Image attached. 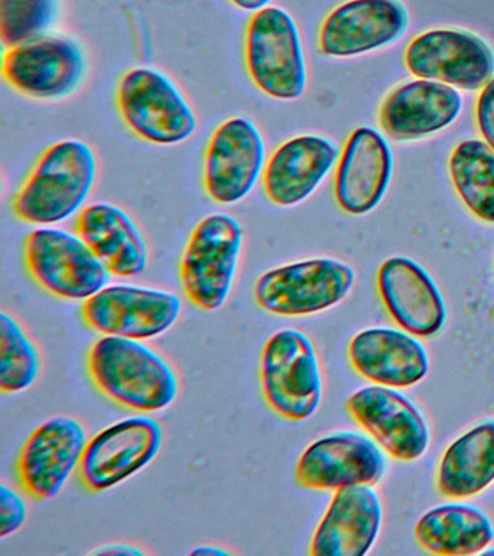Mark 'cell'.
<instances>
[{
    "instance_id": "cell-1",
    "label": "cell",
    "mask_w": 494,
    "mask_h": 556,
    "mask_svg": "<svg viewBox=\"0 0 494 556\" xmlns=\"http://www.w3.org/2000/svg\"><path fill=\"white\" fill-rule=\"evenodd\" d=\"M88 372L106 399L138 413L162 412L179 394L175 369L136 339H99L89 351Z\"/></svg>"
},
{
    "instance_id": "cell-2",
    "label": "cell",
    "mask_w": 494,
    "mask_h": 556,
    "mask_svg": "<svg viewBox=\"0 0 494 556\" xmlns=\"http://www.w3.org/2000/svg\"><path fill=\"white\" fill-rule=\"evenodd\" d=\"M97 176L92 150L77 139L47 148L12 199V212L29 225H53L75 215Z\"/></svg>"
},
{
    "instance_id": "cell-3",
    "label": "cell",
    "mask_w": 494,
    "mask_h": 556,
    "mask_svg": "<svg viewBox=\"0 0 494 556\" xmlns=\"http://www.w3.org/2000/svg\"><path fill=\"white\" fill-rule=\"evenodd\" d=\"M244 61L251 81L268 98L289 102L305 93L301 35L284 9L267 7L254 12L245 28Z\"/></svg>"
},
{
    "instance_id": "cell-4",
    "label": "cell",
    "mask_w": 494,
    "mask_h": 556,
    "mask_svg": "<svg viewBox=\"0 0 494 556\" xmlns=\"http://www.w3.org/2000/svg\"><path fill=\"white\" fill-rule=\"evenodd\" d=\"M244 242L241 225L216 213L197 225L186 243L179 276L189 302L203 312L227 303Z\"/></svg>"
},
{
    "instance_id": "cell-5",
    "label": "cell",
    "mask_w": 494,
    "mask_h": 556,
    "mask_svg": "<svg viewBox=\"0 0 494 556\" xmlns=\"http://www.w3.org/2000/svg\"><path fill=\"white\" fill-rule=\"evenodd\" d=\"M259 380L268 407L286 420L309 419L322 402L318 355L301 330H279L268 339L259 364Z\"/></svg>"
},
{
    "instance_id": "cell-6",
    "label": "cell",
    "mask_w": 494,
    "mask_h": 556,
    "mask_svg": "<svg viewBox=\"0 0 494 556\" xmlns=\"http://www.w3.org/2000/svg\"><path fill=\"white\" fill-rule=\"evenodd\" d=\"M29 276L47 293L85 302L110 285L112 274L79 235L58 228H38L24 242Z\"/></svg>"
},
{
    "instance_id": "cell-7",
    "label": "cell",
    "mask_w": 494,
    "mask_h": 556,
    "mask_svg": "<svg viewBox=\"0 0 494 556\" xmlns=\"http://www.w3.org/2000/svg\"><path fill=\"white\" fill-rule=\"evenodd\" d=\"M354 282V269L342 261H297L259 276L254 299L271 315L309 316L340 304L353 290Z\"/></svg>"
},
{
    "instance_id": "cell-8",
    "label": "cell",
    "mask_w": 494,
    "mask_h": 556,
    "mask_svg": "<svg viewBox=\"0 0 494 556\" xmlns=\"http://www.w3.org/2000/svg\"><path fill=\"white\" fill-rule=\"evenodd\" d=\"M116 108L125 125L142 141L176 146L197 130V116L170 78L154 68H132L116 89Z\"/></svg>"
},
{
    "instance_id": "cell-9",
    "label": "cell",
    "mask_w": 494,
    "mask_h": 556,
    "mask_svg": "<svg viewBox=\"0 0 494 556\" xmlns=\"http://www.w3.org/2000/svg\"><path fill=\"white\" fill-rule=\"evenodd\" d=\"M180 313L179 295L129 285L107 286L81 304V319L93 332L136 341L166 333Z\"/></svg>"
},
{
    "instance_id": "cell-10",
    "label": "cell",
    "mask_w": 494,
    "mask_h": 556,
    "mask_svg": "<svg viewBox=\"0 0 494 556\" xmlns=\"http://www.w3.org/2000/svg\"><path fill=\"white\" fill-rule=\"evenodd\" d=\"M163 445L157 420L138 416L107 426L86 443L79 465L85 489L102 493L142 471Z\"/></svg>"
},
{
    "instance_id": "cell-11",
    "label": "cell",
    "mask_w": 494,
    "mask_h": 556,
    "mask_svg": "<svg viewBox=\"0 0 494 556\" xmlns=\"http://www.w3.org/2000/svg\"><path fill=\"white\" fill-rule=\"evenodd\" d=\"M405 65L411 76L477 91L494 77V52L468 30L432 29L411 39Z\"/></svg>"
},
{
    "instance_id": "cell-12",
    "label": "cell",
    "mask_w": 494,
    "mask_h": 556,
    "mask_svg": "<svg viewBox=\"0 0 494 556\" xmlns=\"http://www.w3.org/2000/svg\"><path fill=\"white\" fill-rule=\"evenodd\" d=\"M345 408L393 459L414 463L431 445V429L422 412L398 389L363 387L346 400Z\"/></svg>"
},
{
    "instance_id": "cell-13",
    "label": "cell",
    "mask_w": 494,
    "mask_h": 556,
    "mask_svg": "<svg viewBox=\"0 0 494 556\" xmlns=\"http://www.w3.org/2000/svg\"><path fill=\"white\" fill-rule=\"evenodd\" d=\"M388 460L379 443L358 432H338L319 438L303 452L296 465V482L303 489L337 491L351 485H377Z\"/></svg>"
},
{
    "instance_id": "cell-14",
    "label": "cell",
    "mask_w": 494,
    "mask_h": 556,
    "mask_svg": "<svg viewBox=\"0 0 494 556\" xmlns=\"http://www.w3.org/2000/svg\"><path fill=\"white\" fill-rule=\"evenodd\" d=\"M85 72L84 51L68 38L40 37L3 52V78L31 99L67 98L80 86Z\"/></svg>"
},
{
    "instance_id": "cell-15",
    "label": "cell",
    "mask_w": 494,
    "mask_h": 556,
    "mask_svg": "<svg viewBox=\"0 0 494 556\" xmlns=\"http://www.w3.org/2000/svg\"><path fill=\"white\" fill-rule=\"evenodd\" d=\"M266 163V146L246 117L225 121L212 134L203 160V187L219 204L244 200L257 185Z\"/></svg>"
},
{
    "instance_id": "cell-16",
    "label": "cell",
    "mask_w": 494,
    "mask_h": 556,
    "mask_svg": "<svg viewBox=\"0 0 494 556\" xmlns=\"http://www.w3.org/2000/svg\"><path fill=\"white\" fill-rule=\"evenodd\" d=\"M409 13L401 0H346L319 28L324 55L349 59L392 46L406 34Z\"/></svg>"
},
{
    "instance_id": "cell-17",
    "label": "cell",
    "mask_w": 494,
    "mask_h": 556,
    "mask_svg": "<svg viewBox=\"0 0 494 556\" xmlns=\"http://www.w3.org/2000/svg\"><path fill=\"white\" fill-rule=\"evenodd\" d=\"M86 443L84 426L73 417L58 416L38 426L16 460L21 489L40 502L54 498L79 468Z\"/></svg>"
},
{
    "instance_id": "cell-18",
    "label": "cell",
    "mask_w": 494,
    "mask_h": 556,
    "mask_svg": "<svg viewBox=\"0 0 494 556\" xmlns=\"http://www.w3.org/2000/svg\"><path fill=\"white\" fill-rule=\"evenodd\" d=\"M377 291L390 319L416 338L429 339L446 324V304L427 269L407 256H390L377 273Z\"/></svg>"
},
{
    "instance_id": "cell-19",
    "label": "cell",
    "mask_w": 494,
    "mask_h": 556,
    "mask_svg": "<svg viewBox=\"0 0 494 556\" xmlns=\"http://www.w3.org/2000/svg\"><path fill=\"white\" fill-rule=\"evenodd\" d=\"M463 111L458 89L416 78L390 91L380 104L379 124L396 141H418L453 125Z\"/></svg>"
},
{
    "instance_id": "cell-20",
    "label": "cell",
    "mask_w": 494,
    "mask_h": 556,
    "mask_svg": "<svg viewBox=\"0 0 494 556\" xmlns=\"http://www.w3.org/2000/svg\"><path fill=\"white\" fill-rule=\"evenodd\" d=\"M393 154L376 129L357 128L346 139L338 161L333 194L338 206L353 216L375 211L389 189Z\"/></svg>"
},
{
    "instance_id": "cell-21",
    "label": "cell",
    "mask_w": 494,
    "mask_h": 556,
    "mask_svg": "<svg viewBox=\"0 0 494 556\" xmlns=\"http://www.w3.org/2000/svg\"><path fill=\"white\" fill-rule=\"evenodd\" d=\"M349 359L367 381L398 390L419 384L431 368L423 343L401 328L362 330L351 339Z\"/></svg>"
},
{
    "instance_id": "cell-22",
    "label": "cell",
    "mask_w": 494,
    "mask_h": 556,
    "mask_svg": "<svg viewBox=\"0 0 494 556\" xmlns=\"http://www.w3.org/2000/svg\"><path fill=\"white\" fill-rule=\"evenodd\" d=\"M383 526V506L371 485L335 491L311 543L314 556H364Z\"/></svg>"
},
{
    "instance_id": "cell-23",
    "label": "cell",
    "mask_w": 494,
    "mask_h": 556,
    "mask_svg": "<svg viewBox=\"0 0 494 556\" xmlns=\"http://www.w3.org/2000/svg\"><path fill=\"white\" fill-rule=\"evenodd\" d=\"M340 160V148L318 135H301L281 143L267 161L263 189L280 207L305 202Z\"/></svg>"
},
{
    "instance_id": "cell-24",
    "label": "cell",
    "mask_w": 494,
    "mask_h": 556,
    "mask_svg": "<svg viewBox=\"0 0 494 556\" xmlns=\"http://www.w3.org/2000/svg\"><path fill=\"white\" fill-rule=\"evenodd\" d=\"M76 233L114 277L141 276L149 265L144 238L123 208L94 203L77 216Z\"/></svg>"
},
{
    "instance_id": "cell-25",
    "label": "cell",
    "mask_w": 494,
    "mask_h": 556,
    "mask_svg": "<svg viewBox=\"0 0 494 556\" xmlns=\"http://www.w3.org/2000/svg\"><path fill=\"white\" fill-rule=\"evenodd\" d=\"M494 484V419L455 439L436 469V490L446 498L476 497Z\"/></svg>"
},
{
    "instance_id": "cell-26",
    "label": "cell",
    "mask_w": 494,
    "mask_h": 556,
    "mask_svg": "<svg viewBox=\"0 0 494 556\" xmlns=\"http://www.w3.org/2000/svg\"><path fill=\"white\" fill-rule=\"evenodd\" d=\"M415 539L422 549L440 556L483 554L494 541L490 517L466 503H449L425 513L415 526Z\"/></svg>"
},
{
    "instance_id": "cell-27",
    "label": "cell",
    "mask_w": 494,
    "mask_h": 556,
    "mask_svg": "<svg viewBox=\"0 0 494 556\" xmlns=\"http://www.w3.org/2000/svg\"><path fill=\"white\" fill-rule=\"evenodd\" d=\"M451 181L476 219L494 225V151L483 139H466L451 152Z\"/></svg>"
},
{
    "instance_id": "cell-28",
    "label": "cell",
    "mask_w": 494,
    "mask_h": 556,
    "mask_svg": "<svg viewBox=\"0 0 494 556\" xmlns=\"http://www.w3.org/2000/svg\"><path fill=\"white\" fill-rule=\"evenodd\" d=\"M40 355L18 321L0 315V391L15 394L28 390L40 374Z\"/></svg>"
},
{
    "instance_id": "cell-29",
    "label": "cell",
    "mask_w": 494,
    "mask_h": 556,
    "mask_svg": "<svg viewBox=\"0 0 494 556\" xmlns=\"http://www.w3.org/2000/svg\"><path fill=\"white\" fill-rule=\"evenodd\" d=\"M58 0H0V39L5 50L45 37L58 20Z\"/></svg>"
},
{
    "instance_id": "cell-30",
    "label": "cell",
    "mask_w": 494,
    "mask_h": 556,
    "mask_svg": "<svg viewBox=\"0 0 494 556\" xmlns=\"http://www.w3.org/2000/svg\"><path fill=\"white\" fill-rule=\"evenodd\" d=\"M27 520V504L8 485L0 486V539L18 532Z\"/></svg>"
},
{
    "instance_id": "cell-31",
    "label": "cell",
    "mask_w": 494,
    "mask_h": 556,
    "mask_svg": "<svg viewBox=\"0 0 494 556\" xmlns=\"http://www.w3.org/2000/svg\"><path fill=\"white\" fill-rule=\"evenodd\" d=\"M476 122L483 141L494 151V77L477 98Z\"/></svg>"
},
{
    "instance_id": "cell-32",
    "label": "cell",
    "mask_w": 494,
    "mask_h": 556,
    "mask_svg": "<svg viewBox=\"0 0 494 556\" xmlns=\"http://www.w3.org/2000/svg\"><path fill=\"white\" fill-rule=\"evenodd\" d=\"M94 555H142V551L138 549V547L132 545H125V543H112V545H106L99 547V549L93 551Z\"/></svg>"
},
{
    "instance_id": "cell-33",
    "label": "cell",
    "mask_w": 494,
    "mask_h": 556,
    "mask_svg": "<svg viewBox=\"0 0 494 556\" xmlns=\"http://www.w3.org/2000/svg\"><path fill=\"white\" fill-rule=\"evenodd\" d=\"M233 7L245 12H258L267 8L271 0H229Z\"/></svg>"
},
{
    "instance_id": "cell-34",
    "label": "cell",
    "mask_w": 494,
    "mask_h": 556,
    "mask_svg": "<svg viewBox=\"0 0 494 556\" xmlns=\"http://www.w3.org/2000/svg\"><path fill=\"white\" fill-rule=\"evenodd\" d=\"M190 554H192V555H216V556H220V555H229V552L223 549V547L211 545V546L194 547V549L192 552H190Z\"/></svg>"
},
{
    "instance_id": "cell-35",
    "label": "cell",
    "mask_w": 494,
    "mask_h": 556,
    "mask_svg": "<svg viewBox=\"0 0 494 556\" xmlns=\"http://www.w3.org/2000/svg\"><path fill=\"white\" fill-rule=\"evenodd\" d=\"M483 554H484V555H494V547H490V549H489V547H487V549H485V551L483 552Z\"/></svg>"
}]
</instances>
